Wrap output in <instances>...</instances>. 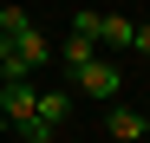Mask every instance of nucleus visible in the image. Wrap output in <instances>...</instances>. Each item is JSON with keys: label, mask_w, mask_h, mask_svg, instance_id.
<instances>
[{"label": "nucleus", "mask_w": 150, "mask_h": 143, "mask_svg": "<svg viewBox=\"0 0 150 143\" xmlns=\"http://www.w3.org/2000/svg\"><path fill=\"white\" fill-rule=\"evenodd\" d=\"M33 117H39V124H52V130H59L65 117H72V91H59V85H52V91H39V104H33Z\"/></svg>", "instance_id": "0eeeda50"}, {"label": "nucleus", "mask_w": 150, "mask_h": 143, "mask_svg": "<svg viewBox=\"0 0 150 143\" xmlns=\"http://www.w3.org/2000/svg\"><path fill=\"white\" fill-rule=\"evenodd\" d=\"M26 26H33V13L20 7V0H0V33H7V39H20Z\"/></svg>", "instance_id": "6e6552de"}, {"label": "nucleus", "mask_w": 150, "mask_h": 143, "mask_svg": "<svg viewBox=\"0 0 150 143\" xmlns=\"http://www.w3.org/2000/svg\"><path fill=\"white\" fill-rule=\"evenodd\" d=\"M131 52H144V59H150V26H131Z\"/></svg>", "instance_id": "9b49d317"}, {"label": "nucleus", "mask_w": 150, "mask_h": 143, "mask_svg": "<svg viewBox=\"0 0 150 143\" xmlns=\"http://www.w3.org/2000/svg\"><path fill=\"white\" fill-rule=\"evenodd\" d=\"M39 65H52V39L39 26H26L20 39H7V59H0V78H33Z\"/></svg>", "instance_id": "f257e3e1"}, {"label": "nucleus", "mask_w": 150, "mask_h": 143, "mask_svg": "<svg viewBox=\"0 0 150 143\" xmlns=\"http://www.w3.org/2000/svg\"><path fill=\"white\" fill-rule=\"evenodd\" d=\"M79 91H85V98H98V104H117V98H124V72H117V59L98 52V59L79 72Z\"/></svg>", "instance_id": "f03ea898"}, {"label": "nucleus", "mask_w": 150, "mask_h": 143, "mask_svg": "<svg viewBox=\"0 0 150 143\" xmlns=\"http://www.w3.org/2000/svg\"><path fill=\"white\" fill-rule=\"evenodd\" d=\"M0 59H7V33H0Z\"/></svg>", "instance_id": "f8f14e48"}, {"label": "nucleus", "mask_w": 150, "mask_h": 143, "mask_svg": "<svg viewBox=\"0 0 150 143\" xmlns=\"http://www.w3.org/2000/svg\"><path fill=\"white\" fill-rule=\"evenodd\" d=\"M0 130H7V117H0Z\"/></svg>", "instance_id": "ddd939ff"}, {"label": "nucleus", "mask_w": 150, "mask_h": 143, "mask_svg": "<svg viewBox=\"0 0 150 143\" xmlns=\"http://www.w3.org/2000/svg\"><path fill=\"white\" fill-rule=\"evenodd\" d=\"M72 33H85V39H98V13H91V7H79V13H72Z\"/></svg>", "instance_id": "9d476101"}, {"label": "nucleus", "mask_w": 150, "mask_h": 143, "mask_svg": "<svg viewBox=\"0 0 150 143\" xmlns=\"http://www.w3.org/2000/svg\"><path fill=\"white\" fill-rule=\"evenodd\" d=\"M98 52H131V20L124 13H98Z\"/></svg>", "instance_id": "423d86ee"}, {"label": "nucleus", "mask_w": 150, "mask_h": 143, "mask_svg": "<svg viewBox=\"0 0 150 143\" xmlns=\"http://www.w3.org/2000/svg\"><path fill=\"white\" fill-rule=\"evenodd\" d=\"M20 143H52V124H39V117H26V124H13Z\"/></svg>", "instance_id": "1a4fd4ad"}, {"label": "nucleus", "mask_w": 150, "mask_h": 143, "mask_svg": "<svg viewBox=\"0 0 150 143\" xmlns=\"http://www.w3.org/2000/svg\"><path fill=\"white\" fill-rule=\"evenodd\" d=\"M33 104H39L33 78H0V117H7V124H26V117H33Z\"/></svg>", "instance_id": "7ed1b4c3"}, {"label": "nucleus", "mask_w": 150, "mask_h": 143, "mask_svg": "<svg viewBox=\"0 0 150 143\" xmlns=\"http://www.w3.org/2000/svg\"><path fill=\"white\" fill-rule=\"evenodd\" d=\"M52 59H59V65L72 72V78H79V72H85V65L98 59V39H85V33H72L65 46H52Z\"/></svg>", "instance_id": "39448f33"}, {"label": "nucleus", "mask_w": 150, "mask_h": 143, "mask_svg": "<svg viewBox=\"0 0 150 143\" xmlns=\"http://www.w3.org/2000/svg\"><path fill=\"white\" fill-rule=\"evenodd\" d=\"M105 130H111L117 143H144V137H150V117H144L137 104H111V111H105Z\"/></svg>", "instance_id": "20e7f679"}]
</instances>
